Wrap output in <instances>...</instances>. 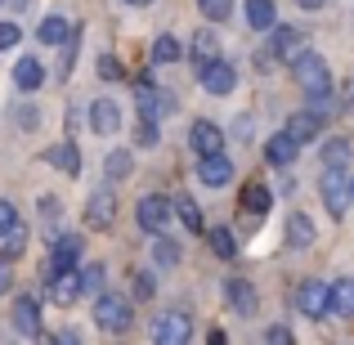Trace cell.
<instances>
[{"instance_id": "obj_1", "label": "cell", "mask_w": 354, "mask_h": 345, "mask_svg": "<svg viewBox=\"0 0 354 345\" xmlns=\"http://www.w3.org/2000/svg\"><path fill=\"white\" fill-rule=\"evenodd\" d=\"M292 77H296V86H301L305 95H328V90H332L328 63H323L314 50H301V54L292 59Z\"/></svg>"}, {"instance_id": "obj_2", "label": "cell", "mask_w": 354, "mask_h": 345, "mask_svg": "<svg viewBox=\"0 0 354 345\" xmlns=\"http://www.w3.org/2000/svg\"><path fill=\"white\" fill-rule=\"evenodd\" d=\"M81 269H59V274H50L45 278V301L50 305H63V310H68V305H77L81 301Z\"/></svg>"}, {"instance_id": "obj_3", "label": "cell", "mask_w": 354, "mask_h": 345, "mask_svg": "<svg viewBox=\"0 0 354 345\" xmlns=\"http://www.w3.org/2000/svg\"><path fill=\"white\" fill-rule=\"evenodd\" d=\"M95 323H99L104 332H126V328H130V301L99 292V301H95Z\"/></svg>"}, {"instance_id": "obj_4", "label": "cell", "mask_w": 354, "mask_h": 345, "mask_svg": "<svg viewBox=\"0 0 354 345\" xmlns=\"http://www.w3.org/2000/svg\"><path fill=\"white\" fill-rule=\"evenodd\" d=\"M328 283H319V278H305L301 287H296V310L305 314V319H328Z\"/></svg>"}, {"instance_id": "obj_5", "label": "cell", "mask_w": 354, "mask_h": 345, "mask_svg": "<svg viewBox=\"0 0 354 345\" xmlns=\"http://www.w3.org/2000/svg\"><path fill=\"white\" fill-rule=\"evenodd\" d=\"M171 216H175V207L162 198V193H148V198H139V207H135V220H139V229H148V233H162Z\"/></svg>"}, {"instance_id": "obj_6", "label": "cell", "mask_w": 354, "mask_h": 345, "mask_svg": "<svg viewBox=\"0 0 354 345\" xmlns=\"http://www.w3.org/2000/svg\"><path fill=\"white\" fill-rule=\"evenodd\" d=\"M81 260V238L77 233H59V238L50 242V260H45V278L59 274V269H77Z\"/></svg>"}, {"instance_id": "obj_7", "label": "cell", "mask_w": 354, "mask_h": 345, "mask_svg": "<svg viewBox=\"0 0 354 345\" xmlns=\"http://www.w3.org/2000/svg\"><path fill=\"white\" fill-rule=\"evenodd\" d=\"M135 104H139V117H171L175 113V99L166 95V90H157L153 81H139L135 86Z\"/></svg>"}, {"instance_id": "obj_8", "label": "cell", "mask_w": 354, "mask_h": 345, "mask_svg": "<svg viewBox=\"0 0 354 345\" xmlns=\"http://www.w3.org/2000/svg\"><path fill=\"white\" fill-rule=\"evenodd\" d=\"M323 202H328V211L332 216H346V202H350V184H346V171L341 166H328L323 171Z\"/></svg>"}, {"instance_id": "obj_9", "label": "cell", "mask_w": 354, "mask_h": 345, "mask_svg": "<svg viewBox=\"0 0 354 345\" xmlns=\"http://www.w3.org/2000/svg\"><path fill=\"white\" fill-rule=\"evenodd\" d=\"M189 144L198 157H211V153H225V130L216 126V121H193L189 130Z\"/></svg>"}, {"instance_id": "obj_10", "label": "cell", "mask_w": 354, "mask_h": 345, "mask_svg": "<svg viewBox=\"0 0 354 345\" xmlns=\"http://www.w3.org/2000/svg\"><path fill=\"white\" fill-rule=\"evenodd\" d=\"M162 345H184L193 337V323H189V314H180V310H171V314H162L157 319V332H153Z\"/></svg>"}, {"instance_id": "obj_11", "label": "cell", "mask_w": 354, "mask_h": 345, "mask_svg": "<svg viewBox=\"0 0 354 345\" xmlns=\"http://www.w3.org/2000/svg\"><path fill=\"white\" fill-rule=\"evenodd\" d=\"M86 229H113V220H117V198L113 193H95V198L86 202Z\"/></svg>"}, {"instance_id": "obj_12", "label": "cell", "mask_w": 354, "mask_h": 345, "mask_svg": "<svg viewBox=\"0 0 354 345\" xmlns=\"http://www.w3.org/2000/svg\"><path fill=\"white\" fill-rule=\"evenodd\" d=\"M198 77H202V86H207L211 95H229V90L238 86V72H234V63H225V59L207 63V68H202Z\"/></svg>"}, {"instance_id": "obj_13", "label": "cell", "mask_w": 354, "mask_h": 345, "mask_svg": "<svg viewBox=\"0 0 354 345\" xmlns=\"http://www.w3.org/2000/svg\"><path fill=\"white\" fill-rule=\"evenodd\" d=\"M287 135H292L296 144H310V139H319V135H323V113H314V108L292 113V117H287Z\"/></svg>"}, {"instance_id": "obj_14", "label": "cell", "mask_w": 354, "mask_h": 345, "mask_svg": "<svg viewBox=\"0 0 354 345\" xmlns=\"http://www.w3.org/2000/svg\"><path fill=\"white\" fill-rule=\"evenodd\" d=\"M198 180H202V184H211V189H225V184L234 180V162H229L225 153H211V157H202V166H198Z\"/></svg>"}, {"instance_id": "obj_15", "label": "cell", "mask_w": 354, "mask_h": 345, "mask_svg": "<svg viewBox=\"0 0 354 345\" xmlns=\"http://www.w3.org/2000/svg\"><path fill=\"white\" fill-rule=\"evenodd\" d=\"M14 328L23 337H41V301L36 296H18L14 301Z\"/></svg>"}, {"instance_id": "obj_16", "label": "cell", "mask_w": 354, "mask_h": 345, "mask_svg": "<svg viewBox=\"0 0 354 345\" xmlns=\"http://www.w3.org/2000/svg\"><path fill=\"white\" fill-rule=\"evenodd\" d=\"M220 59V36L216 27H198V36H193V72H202L207 63Z\"/></svg>"}, {"instance_id": "obj_17", "label": "cell", "mask_w": 354, "mask_h": 345, "mask_svg": "<svg viewBox=\"0 0 354 345\" xmlns=\"http://www.w3.org/2000/svg\"><path fill=\"white\" fill-rule=\"evenodd\" d=\"M90 126H95V135H117V130H121L117 99H95V108H90Z\"/></svg>"}, {"instance_id": "obj_18", "label": "cell", "mask_w": 354, "mask_h": 345, "mask_svg": "<svg viewBox=\"0 0 354 345\" xmlns=\"http://www.w3.org/2000/svg\"><path fill=\"white\" fill-rule=\"evenodd\" d=\"M225 296H229V305H234L242 319H251V314H256V287H251L247 278H229V283H225Z\"/></svg>"}, {"instance_id": "obj_19", "label": "cell", "mask_w": 354, "mask_h": 345, "mask_svg": "<svg viewBox=\"0 0 354 345\" xmlns=\"http://www.w3.org/2000/svg\"><path fill=\"white\" fill-rule=\"evenodd\" d=\"M14 86L18 90H41L45 86V63L32 59V54H27V59H18L14 63Z\"/></svg>"}, {"instance_id": "obj_20", "label": "cell", "mask_w": 354, "mask_h": 345, "mask_svg": "<svg viewBox=\"0 0 354 345\" xmlns=\"http://www.w3.org/2000/svg\"><path fill=\"white\" fill-rule=\"evenodd\" d=\"M296 153H301V144H296L287 130H283V135H274V139L265 144V162H269V166H292Z\"/></svg>"}, {"instance_id": "obj_21", "label": "cell", "mask_w": 354, "mask_h": 345, "mask_svg": "<svg viewBox=\"0 0 354 345\" xmlns=\"http://www.w3.org/2000/svg\"><path fill=\"white\" fill-rule=\"evenodd\" d=\"M314 220L310 216H301V211H292V216H287V242H292V247H310L314 242Z\"/></svg>"}, {"instance_id": "obj_22", "label": "cell", "mask_w": 354, "mask_h": 345, "mask_svg": "<svg viewBox=\"0 0 354 345\" xmlns=\"http://www.w3.org/2000/svg\"><path fill=\"white\" fill-rule=\"evenodd\" d=\"M269 207H274V193H269L265 184H256V180H251L247 189H242V211H251V216H265Z\"/></svg>"}, {"instance_id": "obj_23", "label": "cell", "mask_w": 354, "mask_h": 345, "mask_svg": "<svg viewBox=\"0 0 354 345\" xmlns=\"http://www.w3.org/2000/svg\"><path fill=\"white\" fill-rule=\"evenodd\" d=\"M247 23L256 27V32H269V27L278 23V9H274V0H247Z\"/></svg>"}, {"instance_id": "obj_24", "label": "cell", "mask_w": 354, "mask_h": 345, "mask_svg": "<svg viewBox=\"0 0 354 345\" xmlns=\"http://www.w3.org/2000/svg\"><path fill=\"white\" fill-rule=\"evenodd\" d=\"M45 162L59 166L63 175H77V171H81V153H77V144H59V148H50V153H45Z\"/></svg>"}, {"instance_id": "obj_25", "label": "cell", "mask_w": 354, "mask_h": 345, "mask_svg": "<svg viewBox=\"0 0 354 345\" xmlns=\"http://www.w3.org/2000/svg\"><path fill=\"white\" fill-rule=\"evenodd\" d=\"M68 32H72V23H68V18H59V14H50L41 27H36L41 45H63V41H68Z\"/></svg>"}, {"instance_id": "obj_26", "label": "cell", "mask_w": 354, "mask_h": 345, "mask_svg": "<svg viewBox=\"0 0 354 345\" xmlns=\"http://www.w3.org/2000/svg\"><path fill=\"white\" fill-rule=\"evenodd\" d=\"M23 251H27V229L23 225H14V229L0 233V260H18Z\"/></svg>"}, {"instance_id": "obj_27", "label": "cell", "mask_w": 354, "mask_h": 345, "mask_svg": "<svg viewBox=\"0 0 354 345\" xmlns=\"http://www.w3.org/2000/svg\"><path fill=\"white\" fill-rule=\"evenodd\" d=\"M269 32H274V45H269V54H274V59H283V54H292L296 45H301V32H296V27H269Z\"/></svg>"}, {"instance_id": "obj_28", "label": "cell", "mask_w": 354, "mask_h": 345, "mask_svg": "<svg viewBox=\"0 0 354 345\" xmlns=\"http://www.w3.org/2000/svg\"><path fill=\"white\" fill-rule=\"evenodd\" d=\"M171 207H175V216L184 220V229H189V233H202V207L193 198H175Z\"/></svg>"}, {"instance_id": "obj_29", "label": "cell", "mask_w": 354, "mask_h": 345, "mask_svg": "<svg viewBox=\"0 0 354 345\" xmlns=\"http://www.w3.org/2000/svg\"><path fill=\"white\" fill-rule=\"evenodd\" d=\"M328 310L332 314H354V283H337L328 292Z\"/></svg>"}, {"instance_id": "obj_30", "label": "cell", "mask_w": 354, "mask_h": 345, "mask_svg": "<svg viewBox=\"0 0 354 345\" xmlns=\"http://www.w3.org/2000/svg\"><path fill=\"white\" fill-rule=\"evenodd\" d=\"M130 175H135V157H130L126 148L108 153V180H130Z\"/></svg>"}, {"instance_id": "obj_31", "label": "cell", "mask_w": 354, "mask_h": 345, "mask_svg": "<svg viewBox=\"0 0 354 345\" xmlns=\"http://www.w3.org/2000/svg\"><path fill=\"white\" fill-rule=\"evenodd\" d=\"M207 242H211V251H216V256H225V260H234V256H238L234 229H211V233H207Z\"/></svg>"}, {"instance_id": "obj_32", "label": "cell", "mask_w": 354, "mask_h": 345, "mask_svg": "<svg viewBox=\"0 0 354 345\" xmlns=\"http://www.w3.org/2000/svg\"><path fill=\"white\" fill-rule=\"evenodd\" d=\"M180 41H175V36H157L153 41V63H180Z\"/></svg>"}, {"instance_id": "obj_33", "label": "cell", "mask_w": 354, "mask_h": 345, "mask_svg": "<svg viewBox=\"0 0 354 345\" xmlns=\"http://www.w3.org/2000/svg\"><path fill=\"white\" fill-rule=\"evenodd\" d=\"M104 283H108V269L104 265H86V269H81V292H104Z\"/></svg>"}, {"instance_id": "obj_34", "label": "cell", "mask_w": 354, "mask_h": 345, "mask_svg": "<svg viewBox=\"0 0 354 345\" xmlns=\"http://www.w3.org/2000/svg\"><path fill=\"white\" fill-rule=\"evenodd\" d=\"M157 139H162V130H157V121H153V117H139L135 144H139V148H157Z\"/></svg>"}, {"instance_id": "obj_35", "label": "cell", "mask_w": 354, "mask_h": 345, "mask_svg": "<svg viewBox=\"0 0 354 345\" xmlns=\"http://www.w3.org/2000/svg\"><path fill=\"white\" fill-rule=\"evenodd\" d=\"M198 9L211 18V23H225V18L234 14V0H198Z\"/></svg>"}, {"instance_id": "obj_36", "label": "cell", "mask_w": 354, "mask_h": 345, "mask_svg": "<svg viewBox=\"0 0 354 345\" xmlns=\"http://www.w3.org/2000/svg\"><path fill=\"white\" fill-rule=\"evenodd\" d=\"M153 256H157V265H180V247H175L171 238H162V233H157V242H153Z\"/></svg>"}, {"instance_id": "obj_37", "label": "cell", "mask_w": 354, "mask_h": 345, "mask_svg": "<svg viewBox=\"0 0 354 345\" xmlns=\"http://www.w3.org/2000/svg\"><path fill=\"white\" fill-rule=\"evenodd\" d=\"M350 162V144L346 139H332L328 148H323V166H346Z\"/></svg>"}, {"instance_id": "obj_38", "label": "cell", "mask_w": 354, "mask_h": 345, "mask_svg": "<svg viewBox=\"0 0 354 345\" xmlns=\"http://www.w3.org/2000/svg\"><path fill=\"white\" fill-rule=\"evenodd\" d=\"M99 77H104V81H117V77H126L121 59H113V54H104V59H99Z\"/></svg>"}, {"instance_id": "obj_39", "label": "cell", "mask_w": 354, "mask_h": 345, "mask_svg": "<svg viewBox=\"0 0 354 345\" xmlns=\"http://www.w3.org/2000/svg\"><path fill=\"white\" fill-rule=\"evenodd\" d=\"M135 296L139 301H153L157 296V278L153 274H135Z\"/></svg>"}, {"instance_id": "obj_40", "label": "cell", "mask_w": 354, "mask_h": 345, "mask_svg": "<svg viewBox=\"0 0 354 345\" xmlns=\"http://www.w3.org/2000/svg\"><path fill=\"white\" fill-rule=\"evenodd\" d=\"M18 41H23V27L18 23H0V50H14Z\"/></svg>"}, {"instance_id": "obj_41", "label": "cell", "mask_w": 354, "mask_h": 345, "mask_svg": "<svg viewBox=\"0 0 354 345\" xmlns=\"http://www.w3.org/2000/svg\"><path fill=\"white\" fill-rule=\"evenodd\" d=\"M14 225H18V211L9 207L5 198H0V233H5V229H14Z\"/></svg>"}, {"instance_id": "obj_42", "label": "cell", "mask_w": 354, "mask_h": 345, "mask_svg": "<svg viewBox=\"0 0 354 345\" xmlns=\"http://www.w3.org/2000/svg\"><path fill=\"white\" fill-rule=\"evenodd\" d=\"M41 211H45V220H59L63 216V202L59 198H41Z\"/></svg>"}, {"instance_id": "obj_43", "label": "cell", "mask_w": 354, "mask_h": 345, "mask_svg": "<svg viewBox=\"0 0 354 345\" xmlns=\"http://www.w3.org/2000/svg\"><path fill=\"white\" fill-rule=\"evenodd\" d=\"M265 341H274V345H287V341H292V328H283V323H278V328H269V332H265Z\"/></svg>"}, {"instance_id": "obj_44", "label": "cell", "mask_w": 354, "mask_h": 345, "mask_svg": "<svg viewBox=\"0 0 354 345\" xmlns=\"http://www.w3.org/2000/svg\"><path fill=\"white\" fill-rule=\"evenodd\" d=\"M14 287V274H9V260H0V296Z\"/></svg>"}, {"instance_id": "obj_45", "label": "cell", "mask_w": 354, "mask_h": 345, "mask_svg": "<svg viewBox=\"0 0 354 345\" xmlns=\"http://www.w3.org/2000/svg\"><path fill=\"white\" fill-rule=\"evenodd\" d=\"M207 341H211V345H225L229 337H225V328H211V332H207Z\"/></svg>"}, {"instance_id": "obj_46", "label": "cell", "mask_w": 354, "mask_h": 345, "mask_svg": "<svg viewBox=\"0 0 354 345\" xmlns=\"http://www.w3.org/2000/svg\"><path fill=\"white\" fill-rule=\"evenodd\" d=\"M301 9H323V0H296Z\"/></svg>"}, {"instance_id": "obj_47", "label": "cell", "mask_w": 354, "mask_h": 345, "mask_svg": "<svg viewBox=\"0 0 354 345\" xmlns=\"http://www.w3.org/2000/svg\"><path fill=\"white\" fill-rule=\"evenodd\" d=\"M126 5H153V0H126Z\"/></svg>"}, {"instance_id": "obj_48", "label": "cell", "mask_w": 354, "mask_h": 345, "mask_svg": "<svg viewBox=\"0 0 354 345\" xmlns=\"http://www.w3.org/2000/svg\"><path fill=\"white\" fill-rule=\"evenodd\" d=\"M350 202H354V180H350Z\"/></svg>"}]
</instances>
